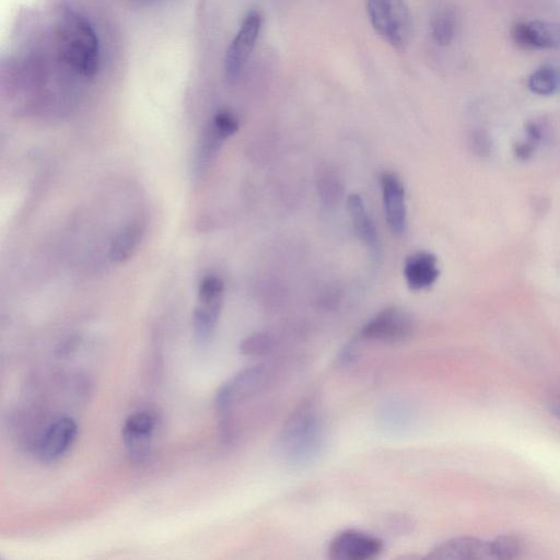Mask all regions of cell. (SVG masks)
<instances>
[{
	"instance_id": "19",
	"label": "cell",
	"mask_w": 560,
	"mask_h": 560,
	"mask_svg": "<svg viewBox=\"0 0 560 560\" xmlns=\"http://www.w3.org/2000/svg\"><path fill=\"white\" fill-rule=\"evenodd\" d=\"M275 347L273 336L263 332H256L245 337L240 345V353L251 358H261L270 355Z\"/></svg>"
},
{
	"instance_id": "5",
	"label": "cell",
	"mask_w": 560,
	"mask_h": 560,
	"mask_svg": "<svg viewBox=\"0 0 560 560\" xmlns=\"http://www.w3.org/2000/svg\"><path fill=\"white\" fill-rule=\"evenodd\" d=\"M415 331L412 315L401 308H388L375 315L361 330L367 341L400 343L407 341Z\"/></svg>"
},
{
	"instance_id": "15",
	"label": "cell",
	"mask_w": 560,
	"mask_h": 560,
	"mask_svg": "<svg viewBox=\"0 0 560 560\" xmlns=\"http://www.w3.org/2000/svg\"><path fill=\"white\" fill-rule=\"evenodd\" d=\"M145 235V226L140 221L123 229L112 243L110 256L114 263L122 264L130 260L137 251Z\"/></svg>"
},
{
	"instance_id": "24",
	"label": "cell",
	"mask_w": 560,
	"mask_h": 560,
	"mask_svg": "<svg viewBox=\"0 0 560 560\" xmlns=\"http://www.w3.org/2000/svg\"><path fill=\"white\" fill-rule=\"evenodd\" d=\"M551 411L560 420V390H558L550 402Z\"/></svg>"
},
{
	"instance_id": "14",
	"label": "cell",
	"mask_w": 560,
	"mask_h": 560,
	"mask_svg": "<svg viewBox=\"0 0 560 560\" xmlns=\"http://www.w3.org/2000/svg\"><path fill=\"white\" fill-rule=\"evenodd\" d=\"M347 210L359 239L367 245L373 256H378L380 253L378 231L368 214L363 198L358 194H350L347 198Z\"/></svg>"
},
{
	"instance_id": "9",
	"label": "cell",
	"mask_w": 560,
	"mask_h": 560,
	"mask_svg": "<svg viewBox=\"0 0 560 560\" xmlns=\"http://www.w3.org/2000/svg\"><path fill=\"white\" fill-rule=\"evenodd\" d=\"M78 426L73 418L60 417L46 429L39 443V457L45 463L60 460L74 445Z\"/></svg>"
},
{
	"instance_id": "2",
	"label": "cell",
	"mask_w": 560,
	"mask_h": 560,
	"mask_svg": "<svg viewBox=\"0 0 560 560\" xmlns=\"http://www.w3.org/2000/svg\"><path fill=\"white\" fill-rule=\"evenodd\" d=\"M324 426L317 408L303 405L284 424L277 437V451L293 468H305L319 458L324 447Z\"/></svg>"
},
{
	"instance_id": "20",
	"label": "cell",
	"mask_w": 560,
	"mask_h": 560,
	"mask_svg": "<svg viewBox=\"0 0 560 560\" xmlns=\"http://www.w3.org/2000/svg\"><path fill=\"white\" fill-rule=\"evenodd\" d=\"M490 559L512 560L521 556L523 551L522 542L517 536H500L493 542L488 543Z\"/></svg>"
},
{
	"instance_id": "13",
	"label": "cell",
	"mask_w": 560,
	"mask_h": 560,
	"mask_svg": "<svg viewBox=\"0 0 560 560\" xmlns=\"http://www.w3.org/2000/svg\"><path fill=\"white\" fill-rule=\"evenodd\" d=\"M440 275L436 256L428 252H418L405 262L404 277L412 290L419 291L433 286Z\"/></svg>"
},
{
	"instance_id": "21",
	"label": "cell",
	"mask_w": 560,
	"mask_h": 560,
	"mask_svg": "<svg viewBox=\"0 0 560 560\" xmlns=\"http://www.w3.org/2000/svg\"><path fill=\"white\" fill-rule=\"evenodd\" d=\"M225 284L223 279L215 275H208L198 286V301L224 302Z\"/></svg>"
},
{
	"instance_id": "7",
	"label": "cell",
	"mask_w": 560,
	"mask_h": 560,
	"mask_svg": "<svg viewBox=\"0 0 560 560\" xmlns=\"http://www.w3.org/2000/svg\"><path fill=\"white\" fill-rule=\"evenodd\" d=\"M383 552V543L371 534L346 530L334 536L328 548L333 560H370Z\"/></svg>"
},
{
	"instance_id": "18",
	"label": "cell",
	"mask_w": 560,
	"mask_h": 560,
	"mask_svg": "<svg viewBox=\"0 0 560 560\" xmlns=\"http://www.w3.org/2000/svg\"><path fill=\"white\" fill-rule=\"evenodd\" d=\"M529 88L535 95H554L560 90V70L550 65L536 69L529 78Z\"/></svg>"
},
{
	"instance_id": "1",
	"label": "cell",
	"mask_w": 560,
	"mask_h": 560,
	"mask_svg": "<svg viewBox=\"0 0 560 560\" xmlns=\"http://www.w3.org/2000/svg\"><path fill=\"white\" fill-rule=\"evenodd\" d=\"M58 52L77 75L95 77L101 63L100 42L90 21L74 9H64L56 26Z\"/></svg>"
},
{
	"instance_id": "12",
	"label": "cell",
	"mask_w": 560,
	"mask_h": 560,
	"mask_svg": "<svg viewBox=\"0 0 560 560\" xmlns=\"http://www.w3.org/2000/svg\"><path fill=\"white\" fill-rule=\"evenodd\" d=\"M439 560L490 559L488 543L474 538H457L439 544L426 556Z\"/></svg>"
},
{
	"instance_id": "4",
	"label": "cell",
	"mask_w": 560,
	"mask_h": 560,
	"mask_svg": "<svg viewBox=\"0 0 560 560\" xmlns=\"http://www.w3.org/2000/svg\"><path fill=\"white\" fill-rule=\"evenodd\" d=\"M266 379V368L258 365L240 371L235 377L221 385L216 394L215 404L220 415L221 430L227 440L233 439L231 408L262 390Z\"/></svg>"
},
{
	"instance_id": "3",
	"label": "cell",
	"mask_w": 560,
	"mask_h": 560,
	"mask_svg": "<svg viewBox=\"0 0 560 560\" xmlns=\"http://www.w3.org/2000/svg\"><path fill=\"white\" fill-rule=\"evenodd\" d=\"M373 29L396 51H405L413 38L414 22L405 0H367Z\"/></svg>"
},
{
	"instance_id": "10",
	"label": "cell",
	"mask_w": 560,
	"mask_h": 560,
	"mask_svg": "<svg viewBox=\"0 0 560 560\" xmlns=\"http://www.w3.org/2000/svg\"><path fill=\"white\" fill-rule=\"evenodd\" d=\"M156 429V418L147 412L128 416L122 428L125 446L135 460L143 461L150 453V441Z\"/></svg>"
},
{
	"instance_id": "11",
	"label": "cell",
	"mask_w": 560,
	"mask_h": 560,
	"mask_svg": "<svg viewBox=\"0 0 560 560\" xmlns=\"http://www.w3.org/2000/svg\"><path fill=\"white\" fill-rule=\"evenodd\" d=\"M381 188L387 224L394 235L401 236L406 227L404 185L398 175L385 172L381 177Z\"/></svg>"
},
{
	"instance_id": "22",
	"label": "cell",
	"mask_w": 560,
	"mask_h": 560,
	"mask_svg": "<svg viewBox=\"0 0 560 560\" xmlns=\"http://www.w3.org/2000/svg\"><path fill=\"white\" fill-rule=\"evenodd\" d=\"M239 120L229 111H221L215 115L210 127L223 139H228L239 130Z\"/></svg>"
},
{
	"instance_id": "23",
	"label": "cell",
	"mask_w": 560,
	"mask_h": 560,
	"mask_svg": "<svg viewBox=\"0 0 560 560\" xmlns=\"http://www.w3.org/2000/svg\"><path fill=\"white\" fill-rule=\"evenodd\" d=\"M356 358V350L354 347L352 346H346V348L343 350V352L340 355V358H338V360H340V363L342 365H348L350 363H352V361Z\"/></svg>"
},
{
	"instance_id": "8",
	"label": "cell",
	"mask_w": 560,
	"mask_h": 560,
	"mask_svg": "<svg viewBox=\"0 0 560 560\" xmlns=\"http://www.w3.org/2000/svg\"><path fill=\"white\" fill-rule=\"evenodd\" d=\"M511 37L524 50H560L559 23L519 22L512 28Z\"/></svg>"
},
{
	"instance_id": "16",
	"label": "cell",
	"mask_w": 560,
	"mask_h": 560,
	"mask_svg": "<svg viewBox=\"0 0 560 560\" xmlns=\"http://www.w3.org/2000/svg\"><path fill=\"white\" fill-rule=\"evenodd\" d=\"M221 306H209L198 303L193 313V328L198 342H208L216 332L220 318Z\"/></svg>"
},
{
	"instance_id": "6",
	"label": "cell",
	"mask_w": 560,
	"mask_h": 560,
	"mask_svg": "<svg viewBox=\"0 0 560 560\" xmlns=\"http://www.w3.org/2000/svg\"><path fill=\"white\" fill-rule=\"evenodd\" d=\"M262 29V16L258 11H251L244 18L242 25L232 40L226 55L225 72L229 81H235L239 78L243 67L249 61V58L258 42Z\"/></svg>"
},
{
	"instance_id": "17",
	"label": "cell",
	"mask_w": 560,
	"mask_h": 560,
	"mask_svg": "<svg viewBox=\"0 0 560 560\" xmlns=\"http://www.w3.org/2000/svg\"><path fill=\"white\" fill-rule=\"evenodd\" d=\"M458 30V18L450 8L441 9L431 20V34L440 46L452 43Z\"/></svg>"
}]
</instances>
